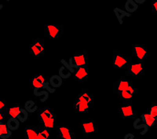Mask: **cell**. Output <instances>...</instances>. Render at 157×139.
Masks as SVG:
<instances>
[{
  "instance_id": "cell-12",
  "label": "cell",
  "mask_w": 157,
  "mask_h": 139,
  "mask_svg": "<svg viewBox=\"0 0 157 139\" xmlns=\"http://www.w3.org/2000/svg\"><path fill=\"white\" fill-rule=\"evenodd\" d=\"M131 84L132 83L128 79L125 78V77H121L117 82L115 83L114 87H113V93L116 95H120L123 91H125Z\"/></svg>"
},
{
  "instance_id": "cell-37",
  "label": "cell",
  "mask_w": 157,
  "mask_h": 139,
  "mask_svg": "<svg viewBox=\"0 0 157 139\" xmlns=\"http://www.w3.org/2000/svg\"><path fill=\"white\" fill-rule=\"evenodd\" d=\"M134 2H136V3L137 4V5H138V4H142V3H144V2H145V0H135V1H134Z\"/></svg>"
},
{
  "instance_id": "cell-6",
  "label": "cell",
  "mask_w": 157,
  "mask_h": 139,
  "mask_svg": "<svg viewBox=\"0 0 157 139\" xmlns=\"http://www.w3.org/2000/svg\"><path fill=\"white\" fill-rule=\"evenodd\" d=\"M132 56L137 58L138 61L144 62L145 59L151 56V52L143 44L132 45Z\"/></svg>"
},
{
  "instance_id": "cell-27",
  "label": "cell",
  "mask_w": 157,
  "mask_h": 139,
  "mask_svg": "<svg viewBox=\"0 0 157 139\" xmlns=\"http://www.w3.org/2000/svg\"><path fill=\"white\" fill-rule=\"evenodd\" d=\"M142 120L141 121V119H139V118L136 119L135 121L134 122V128L137 130H141V134H143L142 130H144L145 132H146L148 130V126L145 123H142Z\"/></svg>"
},
{
  "instance_id": "cell-23",
  "label": "cell",
  "mask_w": 157,
  "mask_h": 139,
  "mask_svg": "<svg viewBox=\"0 0 157 139\" xmlns=\"http://www.w3.org/2000/svg\"><path fill=\"white\" fill-rule=\"evenodd\" d=\"M24 109L27 111L29 113H34L35 112L38 111L39 108H38L36 102L32 100H29L25 102L24 105Z\"/></svg>"
},
{
  "instance_id": "cell-3",
  "label": "cell",
  "mask_w": 157,
  "mask_h": 139,
  "mask_svg": "<svg viewBox=\"0 0 157 139\" xmlns=\"http://www.w3.org/2000/svg\"><path fill=\"white\" fill-rule=\"evenodd\" d=\"M127 76H141L145 74V65L144 62L138 61L133 56L130 57V61L128 67L126 69Z\"/></svg>"
},
{
  "instance_id": "cell-10",
  "label": "cell",
  "mask_w": 157,
  "mask_h": 139,
  "mask_svg": "<svg viewBox=\"0 0 157 139\" xmlns=\"http://www.w3.org/2000/svg\"><path fill=\"white\" fill-rule=\"evenodd\" d=\"M54 131L57 137L60 139H75V130L70 126H57Z\"/></svg>"
},
{
  "instance_id": "cell-39",
  "label": "cell",
  "mask_w": 157,
  "mask_h": 139,
  "mask_svg": "<svg viewBox=\"0 0 157 139\" xmlns=\"http://www.w3.org/2000/svg\"><path fill=\"white\" fill-rule=\"evenodd\" d=\"M134 139H141V138H137V137H135V138Z\"/></svg>"
},
{
  "instance_id": "cell-8",
  "label": "cell",
  "mask_w": 157,
  "mask_h": 139,
  "mask_svg": "<svg viewBox=\"0 0 157 139\" xmlns=\"http://www.w3.org/2000/svg\"><path fill=\"white\" fill-rule=\"evenodd\" d=\"M31 49H32V54L33 57H43L45 52L44 39L43 38H32Z\"/></svg>"
},
{
  "instance_id": "cell-25",
  "label": "cell",
  "mask_w": 157,
  "mask_h": 139,
  "mask_svg": "<svg viewBox=\"0 0 157 139\" xmlns=\"http://www.w3.org/2000/svg\"><path fill=\"white\" fill-rule=\"evenodd\" d=\"M141 120L143 123H145V124L148 126V127H154L156 123V121L154 120L152 116H150L149 113H146V114H142L141 117Z\"/></svg>"
},
{
  "instance_id": "cell-28",
  "label": "cell",
  "mask_w": 157,
  "mask_h": 139,
  "mask_svg": "<svg viewBox=\"0 0 157 139\" xmlns=\"http://www.w3.org/2000/svg\"><path fill=\"white\" fill-rule=\"evenodd\" d=\"M58 73V75H60V77H61L62 79H68L69 77H71V72L63 65H61V67H60V68H59Z\"/></svg>"
},
{
  "instance_id": "cell-16",
  "label": "cell",
  "mask_w": 157,
  "mask_h": 139,
  "mask_svg": "<svg viewBox=\"0 0 157 139\" xmlns=\"http://www.w3.org/2000/svg\"><path fill=\"white\" fill-rule=\"evenodd\" d=\"M113 12H114L115 16H116V19H117V21H119L120 25H123L124 18L130 17L131 16V14H129V13H127L126 10H123L118 7L114 8Z\"/></svg>"
},
{
  "instance_id": "cell-13",
  "label": "cell",
  "mask_w": 157,
  "mask_h": 139,
  "mask_svg": "<svg viewBox=\"0 0 157 139\" xmlns=\"http://www.w3.org/2000/svg\"><path fill=\"white\" fill-rule=\"evenodd\" d=\"M137 94V89L136 87H134V86L131 84V85H130V87H128L125 91H123V92L119 95V97H120V100L128 103V102H130V101L132 100V98H134V96H135Z\"/></svg>"
},
{
  "instance_id": "cell-14",
  "label": "cell",
  "mask_w": 157,
  "mask_h": 139,
  "mask_svg": "<svg viewBox=\"0 0 157 139\" xmlns=\"http://www.w3.org/2000/svg\"><path fill=\"white\" fill-rule=\"evenodd\" d=\"M89 76V71H88V66H82L76 68L75 71V79L76 82L86 83L88 80Z\"/></svg>"
},
{
  "instance_id": "cell-34",
  "label": "cell",
  "mask_w": 157,
  "mask_h": 139,
  "mask_svg": "<svg viewBox=\"0 0 157 139\" xmlns=\"http://www.w3.org/2000/svg\"><path fill=\"white\" fill-rule=\"evenodd\" d=\"M151 12L153 14H157V0L151 1Z\"/></svg>"
},
{
  "instance_id": "cell-5",
  "label": "cell",
  "mask_w": 157,
  "mask_h": 139,
  "mask_svg": "<svg viewBox=\"0 0 157 139\" xmlns=\"http://www.w3.org/2000/svg\"><path fill=\"white\" fill-rule=\"evenodd\" d=\"M113 68L115 70H126L130 61V57H127L120 50L113 51Z\"/></svg>"
},
{
  "instance_id": "cell-32",
  "label": "cell",
  "mask_w": 157,
  "mask_h": 139,
  "mask_svg": "<svg viewBox=\"0 0 157 139\" xmlns=\"http://www.w3.org/2000/svg\"><path fill=\"white\" fill-rule=\"evenodd\" d=\"M44 90H46V91H47L49 94H54V93L56 91L55 88L52 87L51 85H50V83H49V81H47V82H46Z\"/></svg>"
},
{
  "instance_id": "cell-19",
  "label": "cell",
  "mask_w": 157,
  "mask_h": 139,
  "mask_svg": "<svg viewBox=\"0 0 157 139\" xmlns=\"http://www.w3.org/2000/svg\"><path fill=\"white\" fill-rule=\"evenodd\" d=\"M34 95L39 99L41 102H45L49 98V94L46 90L44 89H34L33 90Z\"/></svg>"
},
{
  "instance_id": "cell-9",
  "label": "cell",
  "mask_w": 157,
  "mask_h": 139,
  "mask_svg": "<svg viewBox=\"0 0 157 139\" xmlns=\"http://www.w3.org/2000/svg\"><path fill=\"white\" fill-rule=\"evenodd\" d=\"M62 25H45L44 36L49 39H59L63 36Z\"/></svg>"
},
{
  "instance_id": "cell-35",
  "label": "cell",
  "mask_w": 157,
  "mask_h": 139,
  "mask_svg": "<svg viewBox=\"0 0 157 139\" xmlns=\"http://www.w3.org/2000/svg\"><path fill=\"white\" fill-rule=\"evenodd\" d=\"M7 109L6 107V103L2 100H0V111H5Z\"/></svg>"
},
{
  "instance_id": "cell-20",
  "label": "cell",
  "mask_w": 157,
  "mask_h": 139,
  "mask_svg": "<svg viewBox=\"0 0 157 139\" xmlns=\"http://www.w3.org/2000/svg\"><path fill=\"white\" fill-rule=\"evenodd\" d=\"M49 83L51 85L52 87L54 88H58L60 87L63 83V79L60 77L59 75H54L50 77L49 79Z\"/></svg>"
},
{
  "instance_id": "cell-15",
  "label": "cell",
  "mask_w": 157,
  "mask_h": 139,
  "mask_svg": "<svg viewBox=\"0 0 157 139\" xmlns=\"http://www.w3.org/2000/svg\"><path fill=\"white\" fill-rule=\"evenodd\" d=\"M47 79L43 75H32V84L33 89H44Z\"/></svg>"
},
{
  "instance_id": "cell-7",
  "label": "cell",
  "mask_w": 157,
  "mask_h": 139,
  "mask_svg": "<svg viewBox=\"0 0 157 139\" xmlns=\"http://www.w3.org/2000/svg\"><path fill=\"white\" fill-rule=\"evenodd\" d=\"M81 130H82V138H92L95 134L94 120L90 119L82 120L81 123Z\"/></svg>"
},
{
  "instance_id": "cell-17",
  "label": "cell",
  "mask_w": 157,
  "mask_h": 139,
  "mask_svg": "<svg viewBox=\"0 0 157 139\" xmlns=\"http://www.w3.org/2000/svg\"><path fill=\"white\" fill-rule=\"evenodd\" d=\"M36 132H37L38 138L39 139H50V134L51 131L48 130V129L45 128V127H42L40 125H36Z\"/></svg>"
},
{
  "instance_id": "cell-26",
  "label": "cell",
  "mask_w": 157,
  "mask_h": 139,
  "mask_svg": "<svg viewBox=\"0 0 157 139\" xmlns=\"http://www.w3.org/2000/svg\"><path fill=\"white\" fill-rule=\"evenodd\" d=\"M21 107H11L7 108L6 109V113H7L8 118H17L19 116L20 112L21 111Z\"/></svg>"
},
{
  "instance_id": "cell-33",
  "label": "cell",
  "mask_w": 157,
  "mask_h": 139,
  "mask_svg": "<svg viewBox=\"0 0 157 139\" xmlns=\"http://www.w3.org/2000/svg\"><path fill=\"white\" fill-rule=\"evenodd\" d=\"M8 120L7 113H6V110L5 111H0V123L1 122H6Z\"/></svg>"
},
{
  "instance_id": "cell-11",
  "label": "cell",
  "mask_w": 157,
  "mask_h": 139,
  "mask_svg": "<svg viewBox=\"0 0 157 139\" xmlns=\"http://www.w3.org/2000/svg\"><path fill=\"white\" fill-rule=\"evenodd\" d=\"M137 109L132 105H126L120 108V119H133L137 116Z\"/></svg>"
},
{
  "instance_id": "cell-31",
  "label": "cell",
  "mask_w": 157,
  "mask_h": 139,
  "mask_svg": "<svg viewBox=\"0 0 157 139\" xmlns=\"http://www.w3.org/2000/svg\"><path fill=\"white\" fill-rule=\"evenodd\" d=\"M61 63L63 66H64V67H65V68H66L67 69L70 71V72H71V73H75V70L73 68H71V66H70V64H68V62L66 61V60H65V59H61Z\"/></svg>"
},
{
  "instance_id": "cell-1",
  "label": "cell",
  "mask_w": 157,
  "mask_h": 139,
  "mask_svg": "<svg viewBox=\"0 0 157 139\" xmlns=\"http://www.w3.org/2000/svg\"><path fill=\"white\" fill-rule=\"evenodd\" d=\"M94 97L86 88H83L75 96V112L86 114L94 110Z\"/></svg>"
},
{
  "instance_id": "cell-24",
  "label": "cell",
  "mask_w": 157,
  "mask_h": 139,
  "mask_svg": "<svg viewBox=\"0 0 157 139\" xmlns=\"http://www.w3.org/2000/svg\"><path fill=\"white\" fill-rule=\"evenodd\" d=\"M6 126L8 128L11 130H16L19 128L20 127V121L16 119V118H8V120H6Z\"/></svg>"
},
{
  "instance_id": "cell-21",
  "label": "cell",
  "mask_w": 157,
  "mask_h": 139,
  "mask_svg": "<svg viewBox=\"0 0 157 139\" xmlns=\"http://www.w3.org/2000/svg\"><path fill=\"white\" fill-rule=\"evenodd\" d=\"M124 8H125V10L127 13L131 14L132 13H134L135 11L137 10L138 5L134 2V0H127L125 4H124Z\"/></svg>"
},
{
  "instance_id": "cell-36",
  "label": "cell",
  "mask_w": 157,
  "mask_h": 139,
  "mask_svg": "<svg viewBox=\"0 0 157 139\" xmlns=\"http://www.w3.org/2000/svg\"><path fill=\"white\" fill-rule=\"evenodd\" d=\"M135 137V135L133 134H127L124 136V139H134Z\"/></svg>"
},
{
  "instance_id": "cell-4",
  "label": "cell",
  "mask_w": 157,
  "mask_h": 139,
  "mask_svg": "<svg viewBox=\"0 0 157 139\" xmlns=\"http://www.w3.org/2000/svg\"><path fill=\"white\" fill-rule=\"evenodd\" d=\"M68 64L74 69L87 65L88 63V53L86 50H80L76 51L72 57L68 59Z\"/></svg>"
},
{
  "instance_id": "cell-29",
  "label": "cell",
  "mask_w": 157,
  "mask_h": 139,
  "mask_svg": "<svg viewBox=\"0 0 157 139\" xmlns=\"http://www.w3.org/2000/svg\"><path fill=\"white\" fill-rule=\"evenodd\" d=\"M20 122L21 123H25V122L27 121V120L29 119V112L25 110V109H22L21 112H20L19 116L17 118Z\"/></svg>"
},
{
  "instance_id": "cell-22",
  "label": "cell",
  "mask_w": 157,
  "mask_h": 139,
  "mask_svg": "<svg viewBox=\"0 0 157 139\" xmlns=\"http://www.w3.org/2000/svg\"><path fill=\"white\" fill-rule=\"evenodd\" d=\"M25 139H37L38 135L35 126H27L25 128Z\"/></svg>"
},
{
  "instance_id": "cell-2",
  "label": "cell",
  "mask_w": 157,
  "mask_h": 139,
  "mask_svg": "<svg viewBox=\"0 0 157 139\" xmlns=\"http://www.w3.org/2000/svg\"><path fill=\"white\" fill-rule=\"evenodd\" d=\"M38 124L48 129L50 131L55 130L57 125V116L49 107H42L38 109Z\"/></svg>"
},
{
  "instance_id": "cell-18",
  "label": "cell",
  "mask_w": 157,
  "mask_h": 139,
  "mask_svg": "<svg viewBox=\"0 0 157 139\" xmlns=\"http://www.w3.org/2000/svg\"><path fill=\"white\" fill-rule=\"evenodd\" d=\"M6 122L0 123V138L8 139L12 135V131L6 126Z\"/></svg>"
},
{
  "instance_id": "cell-38",
  "label": "cell",
  "mask_w": 157,
  "mask_h": 139,
  "mask_svg": "<svg viewBox=\"0 0 157 139\" xmlns=\"http://www.w3.org/2000/svg\"><path fill=\"white\" fill-rule=\"evenodd\" d=\"M2 7H3V6H2V4L1 3V2H0V10L2 9Z\"/></svg>"
},
{
  "instance_id": "cell-30",
  "label": "cell",
  "mask_w": 157,
  "mask_h": 139,
  "mask_svg": "<svg viewBox=\"0 0 157 139\" xmlns=\"http://www.w3.org/2000/svg\"><path fill=\"white\" fill-rule=\"evenodd\" d=\"M149 115L153 118L155 121H157V105H154L151 107Z\"/></svg>"
}]
</instances>
